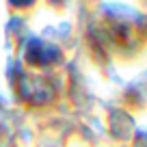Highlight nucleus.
I'll return each instance as SVG.
<instances>
[{"label": "nucleus", "mask_w": 147, "mask_h": 147, "mask_svg": "<svg viewBox=\"0 0 147 147\" xmlns=\"http://www.w3.org/2000/svg\"><path fill=\"white\" fill-rule=\"evenodd\" d=\"M11 2H15V5H28L30 0H11Z\"/></svg>", "instance_id": "obj_1"}]
</instances>
